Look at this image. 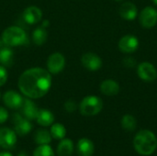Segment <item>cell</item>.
<instances>
[{"label": "cell", "instance_id": "603a6c76", "mask_svg": "<svg viewBox=\"0 0 157 156\" xmlns=\"http://www.w3.org/2000/svg\"><path fill=\"white\" fill-rule=\"evenodd\" d=\"M50 132L55 140H63L66 136V129L62 123H53L51 126Z\"/></svg>", "mask_w": 157, "mask_h": 156}, {"label": "cell", "instance_id": "d6986e66", "mask_svg": "<svg viewBox=\"0 0 157 156\" xmlns=\"http://www.w3.org/2000/svg\"><path fill=\"white\" fill-rule=\"evenodd\" d=\"M120 15L126 20H133L137 16V7L131 2H125L120 7Z\"/></svg>", "mask_w": 157, "mask_h": 156}, {"label": "cell", "instance_id": "4dcf8cb0", "mask_svg": "<svg viewBox=\"0 0 157 156\" xmlns=\"http://www.w3.org/2000/svg\"><path fill=\"white\" fill-rule=\"evenodd\" d=\"M154 1V3L155 4V5H157V0H153Z\"/></svg>", "mask_w": 157, "mask_h": 156}, {"label": "cell", "instance_id": "d4e9b609", "mask_svg": "<svg viewBox=\"0 0 157 156\" xmlns=\"http://www.w3.org/2000/svg\"><path fill=\"white\" fill-rule=\"evenodd\" d=\"M33 156H55L52 148L49 144L39 145L33 152Z\"/></svg>", "mask_w": 157, "mask_h": 156}, {"label": "cell", "instance_id": "9a60e30c", "mask_svg": "<svg viewBox=\"0 0 157 156\" xmlns=\"http://www.w3.org/2000/svg\"><path fill=\"white\" fill-rule=\"evenodd\" d=\"M79 156H92L95 151V146L92 141L87 138H82L78 141L76 146Z\"/></svg>", "mask_w": 157, "mask_h": 156}, {"label": "cell", "instance_id": "484cf974", "mask_svg": "<svg viewBox=\"0 0 157 156\" xmlns=\"http://www.w3.org/2000/svg\"><path fill=\"white\" fill-rule=\"evenodd\" d=\"M8 78V74H7V70L4 65L0 64V86H4Z\"/></svg>", "mask_w": 157, "mask_h": 156}, {"label": "cell", "instance_id": "7a4b0ae2", "mask_svg": "<svg viewBox=\"0 0 157 156\" xmlns=\"http://www.w3.org/2000/svg\"><path fill=\"white\" fill-rule=\"evenodd\" d=\"M133 146L139 154L151 155L155 152L157 148L156 136L151 131H140L133 139Z\"/></svg>", "mask_w": 157, "mask_h": 156}, {"label": "cell", "instance_id": "f546056e", "mask_svg": "<svg viewBox=\"0 0 157 156\" xmlns=\"http://www.w3.org/2000/svg\"><path fill=\"white\" fill-rule=\"evenodd\" d=\"M17 156H28V155H27V154H26L25 152H20V153L17 154Z\"/></svg>", "mask_w": 157, "mask_h": 156}, {"label": "cell", "instance_id": "d6a6232c", "mask_svg": "<svg viewBox=\"0 0 157 156\" xmlns=\"http://www.w3.org/2000/svg\"><path fill=\"white\" fill-rule=\"evenodd\" d=\"M0 97H1V94H0Z\"/></svg>", "mask_w": 157, "mask_h": 156}, {"label": "cell", "instance_id": "8fae6325", "mask_svg": "<svg viewBox=\"0 0 157 156\" xmlns=\"http://www.w3.org/2000/svg\"><path fill=\"white\" fill-rule=\"evenodd\" d=\"M83 66L89 71H98L102 66L101 58L94 52H86L81 58Z\"/></svg>", "mask_w": 157, "mask_h": 156}, {"label": "cell", "instance_id": "4316f807", "mask_svg": "<svg viewBox=\"0 0 157 156\" xmlns=\"http://www.w3.org/2000/svg\"><path fill=\"white\" fill-rule=\"evenodd\" d=\"M64 109L69 112V113H72L74 111H75L77 109V105L75 103V101L70 99V100H67L65 103H64Z\"/></svg>", "mask_w": 157, "mask_h": 156}, {"label": "cell", "instance_id": "ac0fdd59", "mask_svg": "<svg viewBox=\"0 0 157 156\" xmlns=\"http://www.w3.org/2000/svg\"><path fill=\"white\" fill-rule=\"evenodd\" d=\"M100 91L102 94L109 96V97H112L115 96L119 93L120 91V86L119 84L112 79H107L104 80L101 85H100Z\"/></svg>", "mask_w": 157, "mask_h": 156}, {"label": "cell", "instance_id": "5bb4252c", "mask_svg": "<svg viewBox=\"0 0 157 156\" xmlns=\"http://www.w3.org/2000/svg\"><path fill=\"white\" fill-rule=\"evenodd\" d=\"M19 110L21 111V115L26 118L29 120H36L39 108L36 106V104L31 100V98H24L23 104L21 106V108H19Z\"/></svg>", "mask_w": 157, "mask_h": 156}, {"label": "cell", "instance_id": "52a82bcc", "mask_svg": "<svg viewBox=\"0 0 157 156\" xmlns=\"http://www.w3.org/2000/svg\"><path fill=\"white\" fill-rule=\"evenodd\" d=\"M139 20L144 28L150 29L156 25L157 10L152 6H146L141 11Z\"/></svg>", "mask_w": 157, "mask_h": 156}, {"label": "cell", "instance_id": "6da1fadb", "mask_svg": "<svg viewBox=\"0 0 157 156\" xmlns=\"http://www.w3.org/2000/svg\"><path fill=\"white\" fill-rule=\"evenodd\" d=\"M20 92L27 97L37 99L44 97L52 86V75L48 70L34 67L23 72L17 81Z\"/></svg>", "mask_w": 157, "mask_h": 156}, {"label": "cell", "instance_id": "4fadbf2b", "mask_svg": "<svg viewBox=\"0 0 157 156\" xmlns=\"http://www.w3.org/2000/svg\"><path fill=\"white\" fill-rule=\"evenodd\" d=\"M22 17L26 23L29 25H34L40 21L42 17V11L38 6H30L25 8L22 13Z\"/></svg>", "mask_w": 157, "mask_h": 156}, {"label": "cell", "instance_id": "cb8c5ba5", "mask_svg": "<svg viewBox=\"0 0 157 156\" xmlns=\"http://www.w3.org/2000/svg\"><path fill=\"white\" fill-rule=\"evenodd\" d=\"M121 126L126 131H133L137 126V121L133 116L127 114L121 119Z\"/></svg>", "mask_w": 157, "mask_h": 156}, {"label": "cell", "instance_id": "f1b7e54d", "mask_svg": "<svg viewBox=\"0 0 157 156\" xmlns=\"http://www.w3.org/2000/svg\"><path fill=\"white\" fill-rule=\"evenodd\" d=\"M0 156H13L9 152H1Z\"/></svg>", "mask_w": 157, "mask_h": 156}, {"label": "cell", "instance_id": "83f0119b", "mask_svg": "<svg viewBox=\"0 0 157 156\" xmlns=\"http://www.w3.org/2000/svg\"><path fill=\"white\" fill-rule=\"evenodd\" d=\"M7 119H8V112H7V110L5 108L0 107V124L5 123Z\"/></svg>", "mask_w": 157, "mask_h": 156}, {"label": "cell", "instance_id": "7402d4cb", "mask_svg": "<svg viewBox=\"0 0 157 156\" xmlns=\"http://www.w3.org/2000/svg\"><path fill=\"white\" fill-rule=\"evenodd\" d=\"M47 38H48V33L46 29L43 27H39L35 29L32 33L33 42L38 46H41L42 44H44L47 40Z\"/></svg>", "mask_w": 157, "mask_h": 156}, {"label": "cell", "instance_id": "44dd1931", "mask_svg": "<svg viewBox=\"0 0 157 156\" xmlns=\"http://www.w3.org/2000/svg\"><path fill=\"white\" fill-rule=\"evenodd\" d=\"M52 135L51 132L44 129H39L36 131L34 134V142L38 145H44V144H50L52 142Z\"/></svg>", "mask_w": 157, "mask_h": 156}, {"label": "cell", "instance_id": "7c38bea8", "mask_svg": "<svg viewBox=\"0 0 157 156\" xmlns=\"http://www.w3.org/2000/svg\"><path fill=\"white\" fill-rule=\"evenodd\" d=\"M139 46L138 39L133 35H125L119 41V49L124 53L134 52Z\"/></svg>", "mask_w": 157, "mask_h": 156}, {"label": "cell", "instance_id": "1f68e13d", "mask_svg": "<svg viewBox=\"0 0 157 156\" xmlns=\"http://www.w3.org/2000/svg\"><path fill=\"white\" fill-rule=\"evenodd\" d=\"M115 1H121V0H115Z\"/></svg>", "mask_w": 157, "mask_h": 156}, {"label": "cell", "instance_id": "e0dca14e", "mask_svg": "<svg viewBox=\"0 0 157 156\" xmlns=\"http://www.w3.org/2000/svg\"><path fill=\"white\" fill-rule=\"evenodd\" d=\"M36 120L39 125L42 127H49V126H52L54 122V115L49 109L40 108L38 111Z\"/></svg>", "mask_w": 157, "mask_h": 156}, {"label": "cell", "instance_id": "5b68a950", "mask_svg": "<svg viewBox=\"0 0 157 156\" xmlns=\"http://www.w3.org/2000/svg\"><path fill=\"white\" fill-rule=\"evenodd\" d=\"M12 122L14 124V131L18 136H25L32 130V124L30 120L24 118L20 113L13 114Z\"/></svg>", "mask_w": 157, "mask_h": 156}, {"label": "cell", "instance_id": "2e32d148", "mask_svg": "<svg viewBox=\"0 0 157 156\" xmlns=\"http://www.w3.org/2000/svg\"><path fill=\"white\" fill-rule=\"evenodd\" d=\"M13 50L12 47L0 41V64L5 67L10 66L13 63Z\"/></svg>", "mask_w": 157, "mask_h": 156}, {"label": "cell", "instance_id": "277c9868", "mask_svg": "<svg viewBox=\"0 0 157 156\" xmlns=\"http://www.w3.org/2000/svg\"><path fill=\"white\" fill-rule=\"evenodd\" d=\"M103 108L102 99L97 96H87L83 98L79 105L80 113L86 117L98 115Z\"/></svg>", "mask_w": 157, "mask_h": 156}, {"label": "cell", "instance_id": "30bf717a", "mask_svg": "<svg viewBox=\"0 0 157 156\" xmlns=\"http://www.w3.org/2000/svg\"><path fill=\"white\" fill-rule=\"evenodd\" d=\"M4 104L10 109H19L23 104L24 98L22 96L14 90L6 91L3 96Z\"/></svg>", "mask_w": 157, "mask_h": 156}, {"label": "cell", "instance_id": "9c48e42d", "mask_svg": "<svg viewBox=\"0 0 157 156\" xmlns=\"http://www.w3.org/2000/svg\"><path fill=\"white\" fill-rule=\"evenodd\" d=\"M17 141V133L9 128L0 129V147L3 149H12Z\"/></svg>", "mask_w": 157, "mask_h": 156}, {"label": "cell", "instance_id": "ffe728a7", "mask_svg": "<svg viewBox=\"0 0 157 156\" xmlns=\"http://www.w3.org/2000/svg\"><path fill=\"white\" fill-rule=\"evenodd\" d=\"M57 155L71 156L74 153V143L70 139L63 138L57 146Z\"/></svg>", "mask_w": 157, "mask_h": 156}, {"label": "cell", "instance_id": "3957f363", "mask_svg": "<svg viewBox=\"0 0 157 156\" xmlns=\"http://www.w3.org/2000/svg\"><path fill=\"white\" fill-rule=\"evenodd\" d=\"M27 40L28 37L26 31L18 26L8 27L2 33V41L10 47L23 45Z\"/></svg>", "mask_w": 157, "mask_h": 156}, {"label": "cell", "instance_id": "8992f818", "mask_svg": "<svg viewBox=\"0 0 157 156\" xmlns=\"http://www.w3.org/2000/svg\"><path fill=\"white\" fill-rule=\"evenodd\" d=\"M65 66V58L61 52H54L51 54L47 60V70L52 74L61 73Z\"/></svg>", "mask_w": 157, "mask_h": 156}, {"label": "cell", "instance_id": "ba28073f", "mask_svg": "<svg viewBox=\"0 0 157 156\" xmlns=\"http://www.w3.org/2000/svg\"><path fill=\"white\" fill-rule=\"evenodd\" d=\"M137 73L139 77L145 82H153L157 78V70L154 64L144 62L138 65Z\"/></svg>", "mask_w": 157, "mask_h": 156}]
</instances>
